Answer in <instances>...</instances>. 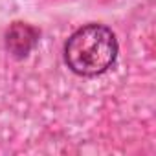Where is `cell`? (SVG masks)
<instances>
[{
  "label": "cell",
  "instance_id": "6da1fadb",
  "mask_svg": "<svg viewBox=\"0 0 156 156\" xmlns=\"http://www.w3.org/2000/svg\"><path fill=\"white\" fill-rule=\"evenodd\" d=\"M118 55L114 33L99 24L77 30L64 46L66 64L79 75H99L107 72Z\"/></svg>",
  "mask_w": 156,
  "mask_h": 156
},
{
  "label": "cell",
  "instance_id": "7a4b0ae2",
  "mask_svg": "<svg viewBox=\"0 0 156 156\" xmlns=\"http://www.w3.org/2000/svg\"><path fill=\"white\" fill-rule=\"evenodd\" d=\"M39 41V31L24 22H15L6 33V48L15 57L28 55Z\"/></svg>",
  "mask_w": 156,
  "mask_h": 156
}]
</instances>
